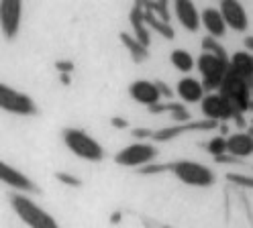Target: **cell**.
<instances>
[{
    "mask_svg": "<svg viewBox=\"0 0 253 228\" xmlns=\"http://www.w3.org/2000/svg\"><path fill=\"white\" fill-rule=\"evenodd\" d=\"M196 68L200 74V79L207 92H218L223 79L229 74V57L211 53V51H202L196 59Z\"/></svg>",
    "mask_w": 253,
    "mask_h": 228,
    "instance_id": "obj_1",
    "label": "cell"
},
{
    "mask_svg": "<svg viewBox=\"0 0 253 228\" xmlns=\"http://www.w3.org/2000/svg\"><path fill=\"white\" fill-rule=\"evenodd\" d=\"M61 139H63V145L68 147V151H72L76 157L86 159V161L104 159L102 145L82 128H63Z\"/></svg>",
    "mask_w": 253,
    "mask_h": 228,
    "instance_id": "obj_2",
    "label": "cell"
},
{
    "mask_svg": "<svg viewBox=\"0 0 253 228\" xmlns=\"http://www.w3.org/2000/svg\"><path fill=\"white\" fill-rule=\"evenodd\" d=\"M10 206L29 228H59L55 218L23 193H10Z\"/></svg>",
    "mask_w": 253,
    "mask_h": 228,
    "instance_id": "obj_3",
    "label": "cell"
},
{
    "mask_svg": "<svg viewBox=\"0 0 253 228\" xmlns=\"http://www.w3.org/2000/svg\"><path fill=\"white\" fill-rule=\"evenodd\" d=\"M169 171L180 179L182 184L192 186V188H209L214 184V171L207 167L204 163L192 161V159H180L169 163Z\"/></svg>",
    "mask_w": 253,
    "mask_h": 228,
    "instance_id": "obj_4",
    "label": "cell"
},
{
    "mask_svg": "<svg viewBox=\"0 0 253 228\" xmlns=\"http://www.w3.org/2000/svg\"><path fill=\"white\" fill-rule=\"evenodd\" d=\"M157 155V149L155 145L149 143V141H137V143H131L126 145L125 149H121L117 155H115V161L123 167H147L151 165V161L155 159Z\"/></svg>",
    "mask_w": 253,
    "mask_h": 228,
    "instance_id": "obj_5",
    "label": "cell"
},
{
    "mask_svg": "<svg viewBox=\"0 0 253 228\" xmlns=\"http://www.w3.org/2000/svg\"><path fill=\"white\" fill-rule=\"evenodd\" d=\"M251 84L249 81H245L243 77L239 76H235L233 72L227 74V77L223 79V84H220L218 92L223 94L227 100L235 106L237 112H245L249 106H251Z\"/></svg>",
    "mask_w": 253,
    "mask_h": 228,
    "instance_id": "obj_6",
    "label": "cell"
},
{
    "mask_svg": "<svg viewBox=\"0 0 253 228\" xmlns=\"http://www.w3.org/2000/svg\"><path fill=\"white\" fill-rule=\"evenodd\" d=\"M200 110H202V116L207 120H211V122H214V124L231 120L239 114L235 110V106L220 92H209L207 96H204V100L200 102Z\"/></svg>",
    "mask_w": 253,
    "mask_h": 228,
    "instance_id": "obj_7",
    "label": "cell"
},
{
    "mask_svg": "<svg viewBox=\"0 0 253 228\" xmlns=\"http://www.w3.org/2000/svg\"><path fill=\"white\" fill-rule=\"evenodd\" d=\"M0 106L10 114H21V116H29V114L37 112V104L31 100V96H27L21 90H14L6 84L0 88Z\"/></svg>",
    "mask_w": 253,
    "mask_h": 228,
    "instance_id": "obj_8",
    "label": "cell"
},
{
    "mask_svg": "<svg viewBox=\"0 0 253 228\" xmlns=\"http://www.w3.org/2000/svg\"><path fill=\"white\" fill-rule=\"evenodd\" d=\"M129 96H131L133 102H137L141 106H147V108L162 104V100H164L160 84H157V81H149V79H135L129 86Z\"/></svg>",
    "mask_w": 253,
    "mask_h": 228,
    "instance_id": "obj_9",
    "label": "cell"
},
{
    "mask_svg": "<svg viewBox=\"0 0 253 228\" xmlns=\"http://www.w3.org/2000/svg\"><path fill=\"white\" fill-rule=\"evenodd\" d=\"M207 94L209 92L204 88L202 79H198L194 76H184L176 81V96L184 104H200Z\"/></svg>",
    "mask_w": 253,
    "mask_h": 228,
    "instance_id": "obj_10",
    "label": "cell"
},
{
    "mask_svg": "<svg viewBox=\"0 0 253 228\" xmlns=\"http://www.w3.org/2000/svg\"><path fill=\"white\" fill-rule=\"evenodd\" d=\"M218 10L223 14L229 29H233L237 33H243L249 29V16L241 2H237V0H223V2L218 4Z\"/></svg>",
    "mask_w": 253,
    "mask_h": 228,
    "instance_id": "obj_11",
    "label": "cell"
},
{
    "mask_svg": "<svg viewBox=\"0 0 253 228\" xmlns=\"http://www.w3.org/2000/svg\"><path fill=\"white\" fill-rule=\"evenodd\" d=\"M171 10H173V16L178 19V23L190 33H196L198 27L202 25L198 8L190 2V0H176V2L171 4Z\"/></svg>",
    "mask_w": 253,
    "mask_h": 228,
    "instance_id": "obj_12",
    "label": "cell"
},
{
    "mask_svg": "<svg viewBox=\"0 0 253 228\" xmlns=\"http://www.w3.org/2000/svg\"><path fill=\"white\" fill-rule=\"evenodd\" d=\"M0 14H2V31L8 39H12L19 33L21 27V14H23V4L17 0H4L0 4Z\"/></svg>",
    "mask_w": 253,
    "mask_h": 228,
    "instance_id": "obj_13",
    "label": "cell"
},
{
    "mask_svg": "<svg viewBox=\"0 0 253 228\" xmlns=\"http://www.w3.org/2000/svg\"><path fill=\"white\" fill-rule=\"evenodd\" d=\"M200 19H202V27L207 29L209 37H212V39H220L225 35V31L229 29L218 6H207L200 12Z\"/></svg>",
    "mask_w": 253,
    "mask_h": 228,
    "instance_id": "obj_14",
    "label": "cell"
},
{
    "mask_svg": "<svg viewBox=\"0 0 253 228\" xmlns=\"http://www.w3.org/2000/svg\"><path fill=\"white\" fill-rule=\"evenodd\" d=\"M227 151L235 159L251 157L253 155V135L243 133V130H239V133H231L227 137Z\"/></svg>",
    "mask_w": 253,
    "mask_h": 228,
    "instance_id": "obj_15",
    "label": "cell"
},
{
    "mask_svg": "<svg viewBox=\"0 0 253 228\" xmlns=\"http://www.w3.org/2000/svg\"><path fill=\"white\" fill-rule=\"evenodd\" d=\"M229 72H233L235 76L243 77L245 81L253 84V53L243 49V51H235L229 57Z\"/></svg>",
    "mask_w": 253,
    "mask_h": 228,
    "instance_id": "obj_16",
    "label": "cell"
},
{
    "mask_svg": "<svg viewBox=\"0 0 253 228\" xmlns=\"http://www.w3.org/2000/svg\"><path fill=\"white\" fill-rule=\"evenodd\" d=\"M0 173H2V182L6 186H10L12 190H17V193H23V191H37V186L31 182V179L21 173L19 169H14L10 167L8 163H2V167H0Z\"/></svg>",
    "mask_w": 253,
    "mask_h": 228,
    "instance_id": "obj_17",
    "label": "cell"
},
{
    "mask_svg": "<svg viewBox=\"0 0 253 228\" xmlns=\"http://www.w3.org/2000/svg\"><path fill=\"white\" fill-rule=\"evenodd\" d=\"M169 63L173 65V70H178L182 74H190L196 68V57L186 51V49H173L169 53Z\"/></svg>",
    "mask_w": 253,
    "mask_h": 228,
    "instance_id": "obj_18",
    "label": "cell"
},
{
    "mask_svg": "<svg viewBox=\"0 0 253 228\" xmlns=\"http://www.w3.org/2000/svg\"><path fill=\"white\" fill-rule=\"evenodd\" d=\"M131 25L137 31L135 33V39L141 45H143V47H149V37H147V29H145V16H143V10H141L139 6L131 12Z\"/></svg>",
    "mask_w": 253,
    "mask_h": 228,
    "instance_id": "obj_19",
    "label": "cell"
},
{
    "mask_svg": "<svg viewBox=\"0 0 253 228\" xmlns=\"http://www.w3.org/2000/svg\"><path fill=\"white\" fill-rule=\"evenodd\" d=\"M143 16H145V23L149 25V27H153L155 31H160L164 37H168V39H171L173 37V29L169 27V23L168 21H164L160 14H155L153 10H143Z\"/></svg>",
    "mask_w": 253,
    "mask_h": 228,
    "instance_id": "obj_20",
    "label": "cell"
},
{
    "mask_svg": "<svg viewBox=\"0 0 253 228\" xmlns=\"http://www.w3.org/2000/svg\"><path fill=\"white\" fill-rule=\"evenodd\" d=\"M207 151L212 155V157H225L229 151H227V137H212L209 143H207Z\"/></svg>",
    "mask_w": 253,
    "mask_h": 228,
    "instance_id": "obj_21",
    "label": "cell"
},
{
    "mask_svg": "<svg viewBox=\"0 0 253 228\" xmlns=\"http://www.w3.org/2000/svg\"><path fill=\"white\" fill-rule=\"evenodd\" d=\"M123 41L126 43V47L131 49V53H133V57H135V59H143V57H147V47H143V45H141L137 39H133V41H131V37H129V35H125V33H123Z\"/></svg>",
    "mask_w": 253,
    "mask_h": 228,
    "instance_id": "obj_22",
    "label": "cell"
},
{
    "mask_svg": "<svg viewBox=\"0 0 253 228\" xmlns=\"http://www.w3.org/2000/svg\"><path fill=\"white\" fill-rule=\"evenodd\" d=\"M57 177L61 179L63 184H72V186H80V182L74 177V175H68V173H57Z\"/></svg>",
    "mask_w": 253,
    "mask_h": 228,
    "instance_id": "obj_23",
    "label": "cell"
},
{
    "mask_svg": "<svg viewBox=\"0 0 253 228\" xmlns=\"http://www.w3.org/2000/svg\"><path fill=\"white\" fill-rule=\"evenodd\" d=\"M57 68H59L61 72H66V70L72 72V63H70V61H68V63H66V61H59V63H57Z\"/></svg>",
    "mask_w": 253,
    "mask_h": 228,
    "instance_id": "obj_24",
    "label": "cell"
}]
</instances>
